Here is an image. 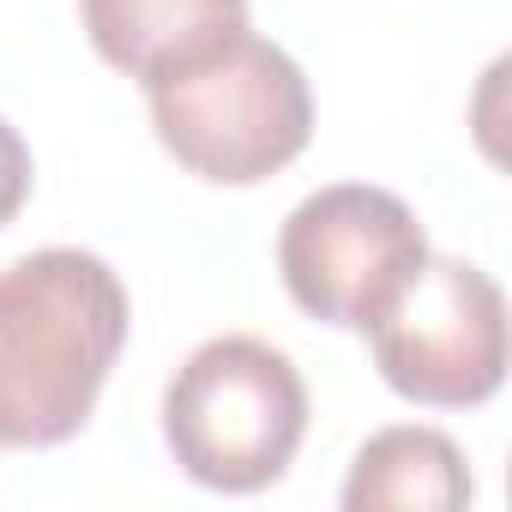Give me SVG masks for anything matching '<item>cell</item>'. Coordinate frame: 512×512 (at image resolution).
<instances>
[{"instance_id": "obj_1", "label": "cell", "mask_w": 512, "mask_h": 512, "mask_svg": "<svg viewBox=\"0 0 512 512\" xmlns=\"http://www.w3.org/2000/svg\"><path fill=\"white\" fill-rule=\"evenodd\" d=\"M127 326V284L91 247H37L0 266V452L73 440L127 350Z\"/></svg>"}, {"instance_id": "obj_2", "label": "cell", "mask_w": 512, "mask_h": 512, "mask_svg": "<svg viewBox=\"0 0 512 512\" xmlns=\"http://www.w3.org/2000/svg\"><path fill=\"white\" fill-rule=\"evenodd\" d=\"M145 103L157 145L211 187H260L314 139L308 73L247 25L145 79Z\"/></svg>"}, {"instance_id": "obj_3", "label": "cell", "mask_w": 512, "mask_h": 512, "mask_svg": "<svg viewBox=\"0 0 512 512\" xmlns=\"http://www.w3.org/2000/svg\"><path fill=\"white\" fill-rule=\"evenodd\" d=\"M308 434V386L296 362L247 332L205 338L163 392V440L187 482L211 494L272 488Z\"/></svg>"}, {"instance_id": "obj_4", "label": "cell", "mask_w": 512, "mask_h": 512, "mask_svg": "<svg viewBox=\"0 0 512 512\" xmlns=\"http://www.w3.org/2000/svg\"><path fill=\"white\" fill-rule=\"evenodd\" d=\"M362 332L404 404L476 410L506 380V296L458 253H428Z\"/></svg>"}, {"instance_id": "obj_5", "label": "cell", "mask_w": 512, "mask_h": 512, "mask_svg": "<svg viewBox=\"0 0 512 512\" xmlns=\"http://www.w3.org/2000/svg\"><path fill=\"white\" fill-rule=\"evenodd\" d=\"M428 260V235L392 187L332 181L278 229V272L290 302L338 332H362L392 290Z\"/></svg>"}, {"instance_id": "obj_6", "label": "cell", "mask_w": 512, "mask_h": 512, "mask_svg": "<svg viewBox=\"0 0 512 512\" xmlns=\"http://www.w3.org/2000/svg\"><path fill=\"white\" fill-rule=\"evenodd\" d=\"M79 25L115 73L145 85L223 31H241L247 0H79Z\"/></svg>"}, {"instance_id": "obj_7", "label": "cell", "mask_w": 512, "mask_h": 512, "mask_svg": "<svg viewBox=\"0 0 512 512\" xmlns=\"http://www.w3.org/2000/svg\"><path fill=\"white\" fill-rule=\"evenodd\" d=\"M470 500V470L452 434L398 422L362 440L350 476H344V506L350 512H452Z\"/></svg>"}, {"instance_id": "obj_8", "label": "cell", "mask_w": 512, "mask_h": 512, "mask_svg": "<svg viewBox=\"0 0 512 512\" xmlns=\"http://www.w3.org/2000/svg\"><path fill=\"white\" fill-rule=\"evenodd\" d=\"M31 175H37V163H31V145H25V133L0 115V229H7L19 211H25V199H31Z\"/></svg>"}]
</instances>
